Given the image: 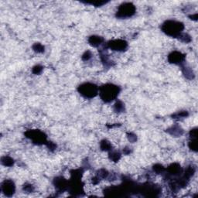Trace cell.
<instances>
[{
  "label": "cell",
  "mask_w": 198,
  "mask_h": 198,
  "mask_svg": "<svg viewBox=\"0 0 198 198\" xmlns=\"http://www.w3.org/2000/svg\"><path fill=\"white\" fill-rule=\"evenodd\" d=\"M3 189H4L5 193H6V195L9 196L11 194H13L14 193L15 190V186L13 183H12L11 181H7V182H5V185L3 186Z\"/></svg>",
  "instance_id": "277c9868"
},
{
  "label": "cell",
  "mask_w": 198,
  "mask_h": 198,
  "mask_svg": "<svg viewBox=\"0 0 198 198\" xmlns=\"http://www.w3.org/2000/svg\"><path fill=\"white\" fill-rule=\"evenodd\" d=\"M170 58H171L170 60H171L173 63H179L180 61H181V60L184 59V57L181 55V53L175 52V53H173L170 55Z\"/></svg>",
  "instance_id": "8992f818"
},
{
  "label": "cell",
  "mask_w": 198,
  "mask_h": 198,
  "mask_svg": "<svg viewBox=\"0 0 198 198\" xmlns=\"http://www.w3.org/2000/svg\"><path fill=\"white\" fill-rule=\"evenodd\" d=\"M120 13L123 14V16H131L133 13V7L130 6V4H128L126 6H124V7L121 8L120 9Z\"/></svg>",
  "instance_id": "5b68a950"
},
{
  "label": "cell",
  "mask_w": 198,
  "mask_h": 198,
  "mask_svg": "<svg viewBox=\"0 0 198 198\" xmlns=\"http://www.w3.org/2000/svg\"><path fill=\"white\" fill-rule=\"evenodd\" d=\"M81 93L86 97H94L97 94V88L91 84H83L81 88Z\"/></svg>",
  "instance_id": "3957f363"
},
{
  "label": "cell",
  "mask_w": 198,
  "mask_h": 198,
  "mask_svg": "<svg viewBox=\"0 0 198 198\" xmlns=\"http://www.w3.org/2000/svg\"><path fill=\"white\" fill-rule=\"evenodd\" d=\"M101 42V38L99 37H92V38H91V44H92L93 46H98L99 45L100 43Z\"/></svg>",
  "instance_id": "ba28073f"
},
{
  "label": "cell",
  "mask_w": 198,
  "mask_h": 198,
  "mask_svg": "<svg viewBox=\"0 0 198 198\" xmlns=\"http://www.w3.org/2000/svg\"><path fill=\"white\" fill-rule=\"evenodd\" d=\"M118 94V88L113 85H107L101 89V95L105 101H112Z\"/></svg>",
  "instance_id": "6da1fadb"
},
{
  "label": "cell",
  "mask_w": 198,
  "mask_h": 198,
  "mask_svg": "<svg viewBox=\"0 0 198 198\" xmlns=\"http://www.w3.org/2000/svg\"><path fill=\"white\" fill-rule=\"evenodd\" d=\"M112 47L115 49L116 50H119V49L125 48V43L124 41H121V40H116L113 42L112 43Z\"/></svg>",
  "instance_id": "52a82bcc"
},
{
  "label": "cell",
  "mask_w": 198,
  "mask_h": 198,
  "mask_svg": "<svg viewBox=\"0 0 198 198\" xmlns=\"http://www.w3.org/2000/svg\"><path fill=\"white\" fill-rule=\"evenodd\" d=\"M164 27L165 32L171 36H176L177 34L180 33V31L184 28L182 24L177 22H174V21L166 23V24L164 25Z\"/></svg>",
  "instance_id": "7a4b0ae2"
}]
</instances>
